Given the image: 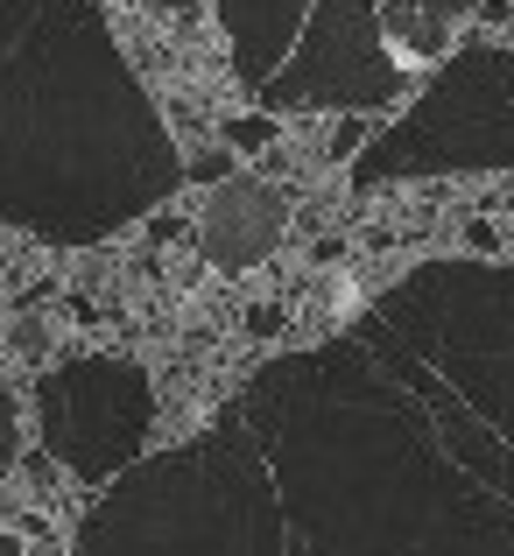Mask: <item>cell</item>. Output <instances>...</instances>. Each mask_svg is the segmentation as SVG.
<instances>
[{"label": "cell", "instance_id": "cell-1", "mask_svg": "<svg viewBox=\"0 0 514 556\" xmlns=\"http://www.w3.org/2000/svg\"><path fill=\"white\" fill-rule=\"evenodd\" d=\"M514 163V56L507 50H465L416 113L380 127L374 149H360L352 184L380 190L402 177H444V169H501Z\"/></svg>", "mask_w": 514, "mask_h": 556}, {"label": "cell", "instance_id": "cell-2", "mask_svg": "<svg viewBox=\"0 0 514 556\" xmlns=\"http://www.w3.org/2000/svg\"><path fill=\"white\" fill-rule=\"evenodd\" d=\"M36 408H42V444L78 479H113L155 422L149 374L135 359H71V367L42 374Z\"/></svg>", "mask_w": 514, "mask_h": 556}, {"label": "cell", "instance_id": "cell-3", "mask_svg": "<svg viewBox=\"0 0 514 556\" xmlns=\"http://www.w3.org/2000/svg\"><path fill=\"white\" fill-rule=\"evenodd\" d=\"M297 8V0H226V28L240 36V78L261 92V71H268V50H275V28H283V14ZM331 8L346 14V56H339V85H331V99H352V64H366V99H388L402 92V78H394L388 64H380V36H374V14L380 8H402V0H331Z\"/></svg>", "mask_w": 514, "mask_h": 556}, {"label": "cell", "instance_id": "cell-4", "mask_svg": "<svg viewBox=\"0 0 514 556\" xmlns=\"http://www.w3.org/2000/svg\"><path fill=\"white\" fill-rule=\"evenodd\" d=\"M283 226H289V212L268 184L233 177V184H218L212 212H204V254H212V268H254L283 240Z\"/></svg>", "mask_w": 514, "mask_h": 556}, {"label": "cell", "instance_id": "cell-5", "mask_svg": "<svg viewBox=\"0 0 514 556\" xmlns=\"http://www.w3.org/2000/svg\"><path fill=\"white\" fill-rule=\"evenodd\" d=\"M218 135H226V149H261V141H275V121L254 113V121H226Z\"/></svg>", "mask_w": 514, "mask_h": 556}, {"label": "cell", "instance_id": "cell-6", "mask_svg": "<svg viewBox=\"0 0 514 556\" xmlns=\"http://www.w3.org/2000/svg\"><path fill=\"white\" fill-rule=\"evenodd\" d=\"M14 451H22V402L0 388V465H8Z\"/></svg>", "mask_w": 514, "mask_h": 556}, {"label": "cell", "instance_id": "cell-7", "mask_svg": "<svg viewBox=\"0 0 514 556\" xmlns=\"http://www.w3.org/2000/svg\"><path fill=\"white\" fill-rule=\"evenodd\" d=\"M366 141H374V121H346V127H331V155H339V163H346L352 149H366Z\"/></svg>", "mask_w": 514, "mask_h": 556}, {"label": "cell", "instance_id": "cell-8", "mask_svg": "<svg viewBox=\"0 0 514 556\" xmlns=\"http://www.w3.org/2000/svg\"><path fill=\"white\" fill-rule=\"evenodd\" d=\"M226 169H233V163H226V155H198V163H190V169H184V177H198V184H212V177H226Z\"/></svg>", "mask_w": 514, "mask_h": 556}, {"label": "cell", "instance_id": "cell-9", "mask_svg": "<svg viewBox=\"0 0 514 556\" xmlns=\"http://www.w3.org/2000/svg\"><path fill=\"white\" fill-rule=\"evenodd\" d=\"M149 8H190V0H149Z\"/></svg>", "mask_w": 514, "mask_h": 556}]
</instances>
